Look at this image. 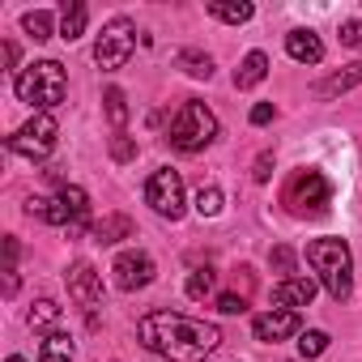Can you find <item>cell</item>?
<instances>
[{
	"instance_id": "8992f818",
	"label": "cell",
	"mask_w": 362,
	"mask_h": 362,
	"mask_svg": "<svg viewBox=\"0 0 362 362\" xmlns=\"http://www.w3.org/2000/svg\"><path fill=\"white\" fill-rule=\"evenodd\" d=\"M132 52H136V26H132L128 18H111V22L103 26L98 43H94V64L107 69V73H115V69L128 64Z\"/></svg>"
},
{
	"instance_id": "e575fe53",
	"label": "cell",
	"mask_w": 362,
	"mask_h": 362,
	"mask_svg": "<svg viewBox=\"0 0 362 362\" xmlns=\"http://www.w3.org/2000/svg\"><path fill=\"white\" fill-rule=\"evenodd\" d=\"M5 294H18V269H5Z\"/></svg>"
},
{
	"instance_id": "cb8c5ba5",
	"label": "cell",
	"mask_w": 362,
	"mask_h": 362,
	"mask_svg": "<svg viewBox=\"0 0 362 362\" xmlns=\"http://www.w3.org/2000/svg\"><path fill=\"white\" fill-rule=\"evenodd\" d=\"M107 119H111L115 132H124V124H128V98H124V90H107Z\"/></svg>"
},
{
	"instance_id": "1f68e13d",
	"label": "cell",
	"mask_w": 362,
	"mask_h": 362,
	"mask_svg": "<svg viewBox=\"0 0 362 362\" xmlns=\"http://www.w3.org/2000/svg\"><path fill=\"white\" fill-rule=\"evenodd\" d=\"M111 153H115V158H119V162H128V158H132V153H136V145H132V141H128V136H124V132H115V141H111Z\"/></svg>"
},
{
	"instance_id": "e0dca14e",
	"label": "cell",
	"mask_w": 362,
	"mask_h": 362,
	"mask_svg": "<svg viewBox=\"0 0 362 362\" xmlns=\"http://www.w3.org/2000/svg\"><path fill=\"white\" fill-rule=\"evenodd\" d=\"M354 86H362V60L349 64V69H341V73H332V77H324V81L315 86V98H337V94H345V90H354Z\"/></svg>"
},
{
	"instance_id": "ac0fdd59",
	"label": "cell",
	"mask_w": 362,
	"mask_h": 362,
	"mask_svg": "<svg viewBox=\"0 0 362 362\" xmlns=\"http://www.w3.org/2000/svg\"><path fill=\"white\" fill-rule=\"evenodd\" d=\"M209 18H218V22H226V26H243V22H252V13H256V5H247V0H209Z\"/></svg>"
},
{
	"instance_id": "d4e9b609",
	"label": "cell",
	"mask_w": 362,
	"mask_h": 362,
	"mask_svg": "<svg viewBox=\"0 0 362 362\" xmlns=\"http://www.w3.org/2000/svg\"><path fill=\"white\" fill-rule=\"evenodd\" d=\"M56 320H60V307H56L52 298H39V303L30 307V315H26V324H30V328H52Z\"/></svg>"
},
{
	"instance_id": "4fadbf2b",
	"label": "cell",
	"mask_w": 362,
	"mask_h": 362,
	"mask_svg": "<svg viewBox=\"0 0 362 362\" xmlns=\"http://www.w3.org/2000/svg\"><path fill=\"white\" fill-rule=\"evenodd\" d=\"M286 52H290V60H298V64H320V60H324V43H320L315 30H290V35H286Z\"/></svg>"
},
{
	"instance_id": "83f0119b",
	"label": "cell",
	"mask_w": 362,
	"mask_h": 362,
	"mask_svg": "<svg viewBox=\"0 0 362 362\" xmlns=\"http://www.w3.org/2000/svg\"><path fill=\"white\" fill-rule=\"evenodd\" d=\"M214 269H197L192 277H188V298H205V294H214Z\"/></svg>"
},
{
	"instance_id": "3957f363",
	"label": "cell",
	"mask_w": 362,
	"mask_h": 362,
	"mask_svg": "<svg viewBox=\"0 0 362 362\" xmlns=\"http://www.w3.org/2000/svg\"><path fill=\"white\" fill-rule=\"evenodd\" d=\"M13 90H18V98L30 103L35 111H52V107L64 103L69 77H64V69H60L56 60H39V64L22 69V73L13 77Z\"/></svg>"
},
{
	"instance_id": "5bb4252c",
	"label": "cell",
	"mask_w": 362,
	"mask_h": 362,
	"mask_svg": "<svg viewBox=\"0 0 362 362\" xmlns=\"http://www.w3.org/2000/svg\"><path fill=\"white\" fill-rule=\"evenodd\" d=\"M26 214L30 218H39V222H52V226H73V209L60 201V197H30L26 201Z\"/></svg>"
},
{
	"instance_id": "30bf717a",
	"label": "cell",
	"mask_w": 362,
	"mask_h": 362,
	"mask_svg": "<svg viewBox=\"0 0 362 362\" xmlns=\"http://www.w3.org/2000/svg\"><path fill=\"white\" fill-rule=\"evenodd\" d=\"M111 273H115V286H119V290H145V286L153 281L158 264H153L149 252H119L115 264H111Z\"/></svg>"
},
{
	"instance_id": "9a60e30c",
	"label": "cell",
	"mask_w": 362,
	"mask_h": 362,
	"mask_svg": "<svg viewBox=\"0 0 362 362\" xmlns=\"http://www.w3.org/2000/svg\"><path fill=\"white\" fill-rule=\"evenodd\" d=\"M264 77H269V56L264 52H247L243 64L235 69V90H256Z\"/></svg>"
},
{
	"instance_id": "4316f807",
	"label": "cell",
	"mask_w": 362,
	"mask_h": 362,
	"mask_svg": "<svg viewBox=\"0 0 362 362\" xmlns=\"http://www.w3.org/2000/svg\"><path fill=\"white\" fill-rule=\"evenodd\" d=\"M324 349H328V332H324V328H307V332L298 337V354H303V358H320Z\"/></svg>"
},
{
	"instance_id": "f1b7e54d",
	"label": "cell",
	"mask_w": 362,
	"mask_h": 362,
	"mask_svg": "<svg viewBox=\"0 0 362 362\" xmlns=\"http://www.w3.org/2000/svg\"><path fill=\"white\" fill-rule=\"evenodd\" d=\"M269 260H273V269L281 273V281H286V277H294V252H290V247H273V256H269Z\"/></svg>"
},
{
	"instance_id": "603a6c76",
	"label": "cell",
	"mask_w": 362,
	"mask_h": 362,
	"mask_svg": "<svg viewBox=\"0 0 362 362\" xmlns=\"http://www.w3.org/2000/svg\"><path fill=\"white\" fill-rule=\"evenodd\" d=\"M222 205H226V197H222V188H218V184H209V188H201V192H197V214H201V218H218V214H222Z\"/></svg>"
},
{
	"instance_id": "d590c367",
	"label": "cell",
	"mask_w": 362,
	"mask_h": 362,
	"mask_svg": "<svg viewBox=\"0 0 362 362\" xmlns=\"http://www.w3.org/2000/svg\"><path fill=\"white\" fill-rule=\"evenodd\" d=\"M0 52H5V64H9V69L18 64V47H13V43H0Z\"/></svg>"
},
{
	"instance_id": "7a4b0ae2",
	"label": "cell",
	"mask_w": 362,
	"mask_h": 362,
	"mask_svg": "<svg viewBox=\"0 0 362 362\" xmlns=\"http://www.w3.org/2000/svg\"><path fill=\"white\" fill-rule=\"evenodd\" d=\"M307 264L315 269L320 286H324L337 303L349 298V290H354V256H349L345 239H332V235L311 239V243H307Z\"/></svg>"
},
{
	"instance_id": "6da1fadb",
	"label": "cell",
	"mask_w": 362,
	"mask_h": 362,
	"mask_svg": "<svg viewBox=\"0 0 362 362\" xmlns=\"http://www.w3.org/2000/svg\"><path fill=\"white\" fill-rule=\"evenodd\" d=\"M136 337H141L145 349H153V354H162L170 362H205L222 345L218 324L179 315V311H149L136 324Z\"/></svg>"
},
{
	"instance_id": "52a82bcc",
	"label": "cell",
	"mask_w": 362,
	"mask_h": 362,
	"mask_svg": "<svg viewBox=\"0 0 362 362\" xmlns=\"http://www.w3.org/2000/svg\"><path fill=\"white\" fill-rule=\"evenodd\" d=\"M56 119H52V111H35V119H26L5 145L13 149V153H22V158H30V162H43L52 149H56Z\"/></svg>"
},
{
	"instance_id": "f546056e",
	"label": "cell",
	"mask_w": 362,
	"mask_h": 362,
	"mask_svg": "<svg viewBox=\"0 0 362 362\" xmlns=\"http://www.w3.org/2000/svg\"><path fill=\"white\" fill-rule=\"evenodd\" d=\"M218 311L222 315H239V311H247V303H243V294H222L218 298Z\"/></svg>"
},
{
	"instance_id": "8fae6325",
	"label": "cell",
	"mask_w": 362,
	"mask_h": 362,
	"mask_svg": "<svg viewBox=\"0 0 362 362\" xmlns=\"http://www.w3.org/2000/svg\"><path fill=\"white\" fill-rule=\"evenodd\" d=\"M252 332H256V341H264V345L286 341V337L298 332V311H290V307H273V311H264V315L252 320Z\"/></svg>"
},
{
	"instance_id": "836d02e7",
	"label": "cell",
	"mask_w": 362,
	"mask_h": 362,
	"mask_svg": "<svg viewBox=\"0 0 362 362\" xmlns=\"http://www.w3.org/2000/svg\"><path fill=\"white\" fill-rule=\"evenodd\" d=\"M273 115H277V111H273V103H256V107H252V124H269Z\"/></svg>"
},
{
	"instance_id": "44dd1931",
	"label": "cell",
	"mask_w": 362,
	"mask_h": 362,
	"mask_svg": "<svg viewBox=\"0 0 362 362\" xmlns=\"http://www.w3.org/2000/svg\"><path fill=\"white\" fill-rule=\"evenodd\" d=\"M132 235V222L124 218V214H107L103 222H94V239L98 243H119V239H128Z\"/></svg>"
},
{
	"instance_id": "277c9868",
	"label": "cell",
	"mask_w": 362,
	"mask_h": 362,
	"mask_svg": "<svg viewBox=\"0 0 362 362\" xmlns=\"http://www.w3.org/2000/svg\"><path fill=\"white\" fill-rule=\"evenodd\" d=\"M218 136V115L201 103V98H188L184 107L175 111L170 128H166V141L179 149V153H201L205 145H214Z\"/></svg>"
},
{
	"instance_id": "d6986e66",
	"label": "cell",
	"mask_w": 362,
	"mask_h": 362,
	"mask_svg": "<svg viewBox=\"0 0 362 362\" xmlns=\"http://www.w3.org/2000/svg\"><path fill=\"white\" fill-rule=\"evenodd\" d=\"M86 22H90V9L81 5V0H73V5H64V13H60V39H81L86 35Z\"/></svg>"
},
{
	"instance_id": "ba28073f",
	"label": "cell",
	"mask_w": 362,
	"mask_h": 362,
	"mask_svg": "<svg viewBox=\"0 0 362 362\" xmlns=\"http://www.w3.org/2000/svg\"><path fill=\"white\" fill-rule=\"evenodd\" d=\"M145 201H149V209H153L158 218H166V222H179V218H184V179H179V170L158 166V170L149 175V184H145Z\"/></svg>"
},
{
	"instance_id": "8d00e7d4",
	"label": "cell",
	"mask_w": 362,
	"mask_h": 362,
	"mask_svg": "<svg viewBox=\"0 0 362 362\" xmlns=\"http://www.w3.org/2000/svg\"><path fill=\"white\" fill-rule=\"evenodd\" d=\"M5 362H26V358H18V354H9V358H5Z\"/></svg>"
},
{
	"instance_id": "2e32d148",
	"label": "cell",
	"mask_w": 362,
	"mask_h": 362,
	"mask_svg": "<svg viewBox=\"0 0 362 362\" xmlns=\"http://www.w3.org/2000/svg\"><path fill=\"white\" fill-rule=\"evenodd\" d=\"M60 201L73 209V226H69V235H81V230L90 226V197H86V188L64 184V188H60Z\"/></svg>"
},
{
	"instance_id": "9c48e42d",
	"label": "cell",
	"mask_w": 362,
	"mask_h": 362,
	"mask_svg": "<svg viewBox=\"0 0 362 362\" xmlns=\"http://www.w3.org/2000/svg\"><path fill=\"white\" fill-rule=\"evenodd\" d=\"M64 281H69L73 303L86 311V320H90V324H98V307H103V277L94 273V264H90V260H73V264H69V273H64Z\"/></svg>"
},
{
	"instance_id": "5b68a950",
	"label": "cell",
	"mask_w": 362,
	"mask_h": 362,
	"mask_svg": "<svg viewBox=\"0 0 362 362\" xmlns=\"http://www.w3.org/2000/svg\"><path fill=\"white\" fill-rule=\"evenodd\" d=\"M281 201L290 205L294 218H320V214H328V205H332V184H328L324 170L303 166V170H294V175L286 179Z\"/></svg>"
},
{
	"instance_id": "7c38bea8",
	"label": "cell",
	"mask_w": 362,
	"mask_h": 362,
	"mask_svg": "<svg viewBox=\"0 0 362 362\" xmlns=\"http://www.w3.org/2000/svg\"><path fill=\"white\" fill-rule=\"evenodd\" d=\"M315 298V277H286V281H277L273 286V303L277 307H307Z\"/></svg>"
},
{
	"instance_id": "ffe728a7",
	"label": "cell",
	"mask_w": 362,
	"mask_h": 362,
	"mask_svg": "<svg viewBox=\"0 0 362 362\" xmlns=\"http://www.w3.org/2000/svg\"><path fill=\"white\" fill-rule=\"evenodd\" d=\"M73 354H77V345H73L69 332H47V341L39 349V362H73Z\"/></svg>"
},
{
	"instance_id": "4dcf8cb0",
	"label": "cell",
	"mask_w": 362,
	"mask_h": 362,
	"mask_svg": "<svg viewBox=\"0 0 362 362\" xmlns=\"http://www.w3.org/2000/svg\"><path fill=\"white\" fill-rule=\"evenodd\" d=\"M341 43L362 52V22H345V26H341Z\"/></svg>"
},
{
	"instance_id": "d6a6232c",
	"label": "cell",
	"mask_w": 362,
	"mask_h": 362,
	"mask_svg": "<svg viewBox=\"0 0 362 362\" xmlns=\"http://www.w3.org/2000/svg\"><path fill=\"white\" fill-rule=\"evenodd\" d=\"M269 175H273V153H260V158H256L252 179H256V184H269Z\"/></svg>"
},
{
	"instance_id": "484cf974",
	"label": "cell",
	"mask_w": 362,
	"mask_h": 362,
	"mask_svg": "<svg viewBox=\"0 0 362 362\" xmlns=\"http://www.w3.org/2000/svg\"><path fill=\"white\" fill-rule=\"evenodd\" d=\"M22 30L30 35V39H52V13H43V9H35V13H26L22 18Z\"/></svg>"
},
{
	"instance_id": "7402d4cb",
	"label": "cell",
	"mask_w": 362,
	"mask_h": 362,
	"mask_svg": "<svg viewBox=\"0 0 362 362\" xmlns=\"http://www.w3.org/2000/svg\"><path fill=\"white\" fill-rule=\"evenodd\" d=\"M179 69H184L188 77H214V60L205 56V52H197V47H188V52H179Z\"/></svg>"
}]
</instances>
